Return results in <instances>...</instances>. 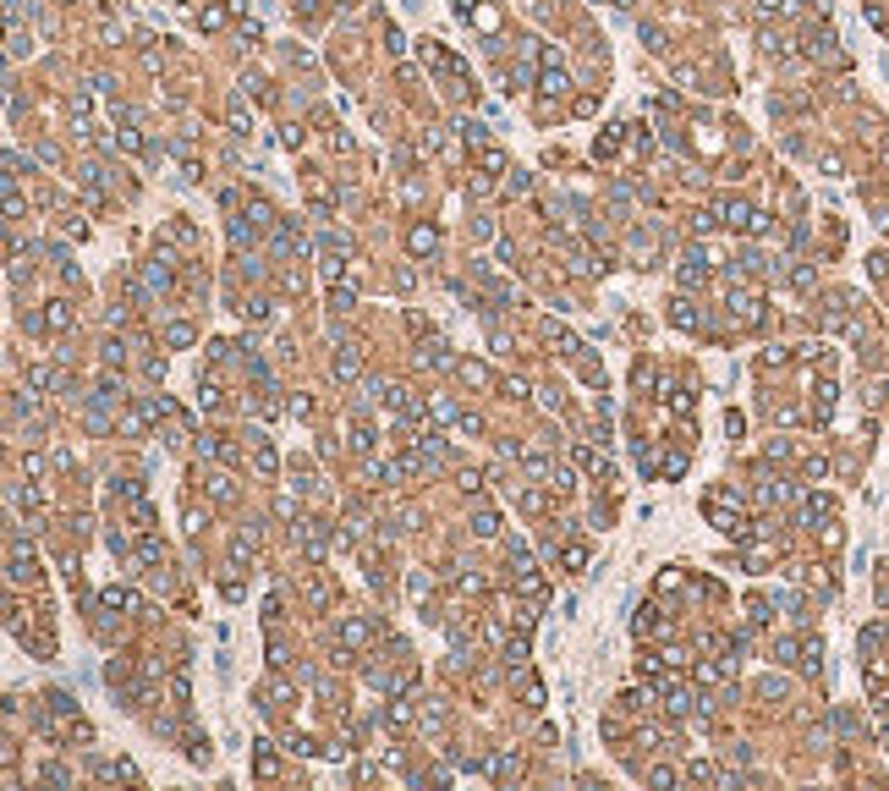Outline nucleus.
I'll list each match as a JSON object with an SVG mask.
<instances>
[{
    "label": "nucleus",
    "mask_w": 889,
    "mask_h": 791,
    "mask_svg": "<svg viewBox=\"0 0 889 791\" xmlns=\"http://www.w3.org/2000/svg\"><path fill=\"white\" fill-rule=\"evenodd\" d=\"M412 253H434V231L417 226V231H412Z\"/></svg>",
    "instance_id": "11"
},
{
    "label": "nucleus",
    "mask_w": 889,
    "mask_h": 791,
    "mask_svg": "<svg viewBox=\"0 0 889 791\" xmlns=\"http://www.w3.org/2000/svg\"><path fill=\"white\" fill-rule=\"evenodd\" d=\"M297 539H302V550H308L313 561H324V522H302Z\"/></svg>",
    "instance_id": "2"
},
{
    "label": "nucleus",
    "mask_w": 889,
    "mask_h": 791,
    "mask_svg": "<svg viewBox=\"0 0 889 791\" xmlns=\"http://www.w3.org/2000/svg\"><path fill=\"white\" fill-rule=\"evenodd\" d=\"M50 324H55V330H66V324H72V313H66V302H50Z\"/></svg>",
    "instance_id": "13"
},
{
    "label": "nucleus",
    "mask_w": 889,
    "mask_h": 791,
    "mask_svg": "<svg viewBox=\"0 0 889 791\" xmlns=\"http://www.w3.org/2000/svg\"><path fill=\"white\" fill-rule=\"evenodd\" d=\"M407 720H412V709H407V698H395V704H390V726H407Z\"/></svg>",
    "instance_id": "12"
},
{
    "label": "nucleus",
    "mask_w": 889,
    "mask_h": 791,
    "mask_svg": "<svg viewBox=\"0 0 889 791\" xmlns=\"http://www.w3.org/2000/svg\"><path fill=\"white\" fill-rule=\"evenodd\" d=\"M473 533H477V539H495V533H499V517H495V511H473Z\"/></svg>",
    "instance_id": "6"
},
{
    "label": "nucleus",
    "mask_w": 889,
    "mask_h": 791,
    "mask_svg": "<svg viewBox=\"0 0 889 791\" xmlns=\"http://www.w3.org/2000/svg\"><path fill=\"white\" fill-rule=\"evenodd\" d=\"M253 467H258L264 479H275V467H280V457H275V445H269L264 435H253Z\"/></svg>",
    "instance_id": "1"
},
{
    "label": "nucleus",
    "mask_w": 889,
    "mask_h": 791,
    "mask_svg": "<svg viewBox=\"0 0 889 791\" xmlns=\"http://www.w3.org/2000/svg\"><path fill=\"white\" fill-rule=\"evenodd\" d=\"M357 369H363V352H357V347H341V363H335V374H341V379H357Z\"/></svg>",
    "instance_id": "4"
},
{
    "label": "nucleus",
    "mask_w": 889,
    "mask_h": 791,
    "mask_svg": "<svg viewBox=\"0 0 889 791\" xmlns=\"http://www.w3.org/2000/svg\"><path fill=\"white\" fill-rule=\"evenodd\" d=\"M730 308L741 313V319H758V297H752V292H730Z\"/></svg>",
    "instance_id": "8"
},
{
    "label": "nucleus",
    "mask_w": 889,
    "mask_h": 791,
    "mask_svg": "<svg viewBox=\"0 0 889 791\" xmlns=\"http://www.w3.org/2000/svg\"><path fill=\"white\" fill-rule=\"evenodd\" d=\"M543 88H549V94H560V88H565V72H560V66H555V55H549V72H543Z\"/></svg>",
    "instance_id": "10"
},
{
    "label": "nucleus",
    "mask_w": 889,
    "mask_h": 791,
    "mask_svg": "<svg viewBox=\"0 0 889 791\" xmlns=\"http://www.w3.org/2000/svg\"><path fill=\"white\" fill-rule=\"evenodd\" d=\"M341 643H346V648H363V643H368V621L346 616V621H341Z\"/></svg>",
    "instance_id": "3"
},
{
    "label": "nucleus",
    "mask_w": 889,
    "mask_h": 791,
    "mask_svg": "<svg viewBox=\"0 0 889 791\" xmlns=\"http://www.w3.org/2000/svg\"><path fill=\"white\" fill-rule=\"evenodd\" d=\"M560 561L571 566V572H582V566H587V550H582V544H565V555H560Z\"/></svg>",
    "instance_id": "9"
},
{
    "label": "nucleus",
    "mask_w": 889,
    "mask_h": 791,
    "mask_svg": "<svg viewBox=\"0 0 889 791\" xmlns=\"http://www.w3.org/2000/svg\"><path fill=\"white\" fill-rule=\"evenodd\" d=\"M99 604H104V610H138V599H132L126 588H104V594H99Z\"/></svg>",
    "instance_id": "5"
},
{
    "label": "nucleus",
    "mask_w": 889,
    "mask_h": 791,
    "mask_svg": "<svg viewBox=\"0 0 889 791\" xmlns=\"http://www.w3.org/2000/svg\"><path fill=\"white\" fill-rule=\"evenodd\" d=\"M352 302H357V292L346 286V280H341V286H330V308H335V313H352Z\"/></svg>",
    "instance_id": "7"
}]
</instances>
